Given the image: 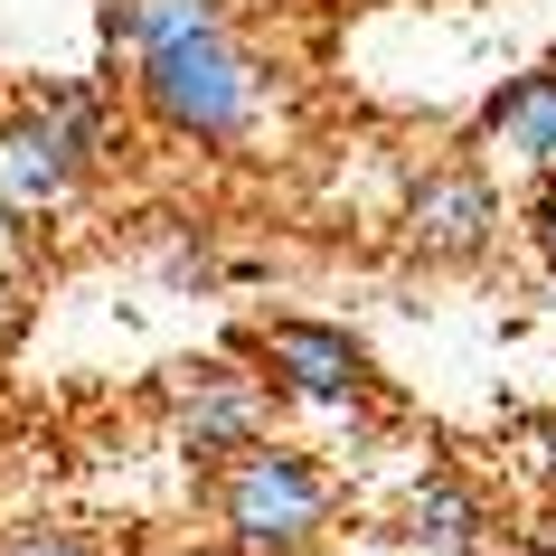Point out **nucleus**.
I'll use <instances>...</instances> for the list:
<instances>
[{
  "mask_svg": "<svg viewBox=\"0 0 556 556\" xmlns=\"http://www.w3.org/2000/svg\"><path fill=\"white\" fill-rule=\"evenodd\" d=\"M132 104L189 151H245L274 123V76L255 66V48L217 10V20H199V29H179L132 58Z\"/></svg>",
  "mask_w": 556,
  "mask_h": 556,
  "instance_id": "1",
  "label": "nucleus"
},
{
  "mask_svg": "<svg viewBox=\"0 0 556 556\" xmlns=\"http://www.w3.org/2000/svg\"><path fill=\"white\" fill-rule=\"evenodd\" d=\"M207 519H217V547L227 556H312L340 519V481H330L321 453L264 434L245 453H227L217 471H199Z\"/></svg>",
  "mask_w": 556,
  "mask_h": 556,
  "instance_id": "2",
  "label": "nucleus"
},
{
  "mask_svg": "<svg viewBox=\"0 0 556 556\" xmlns=\"http://www.w3.org/2000/svg\"><path fill=\"white\" fill-rule=\"evenodd\" d=\"M104 132H114L104 86H48L20 114H0V217H58L104 161Z\"/></svg>",
  "mask_w": 556,
  "mask_h": 556,
  "instance_id": "3",
  "label": "nucleus"
},
{
  "mask_svg": "<svg viewBox=\"0 0 556 556\" xmlns=\"http://www.w3.org/2000/svg\"><path fill=\"white\" fill-rule=\"evenodd\" d=\"M245 350H255L264 387L293 396V406H321V415H368V406H378V358H368V340L340 330V321L274 312V321L245 330Z\"/></svg>",
  "mask_w": 556,
  "mask_h": 556,
  "instance_id": "4",
  "label": "nucleus"
},
{
  "mask_svg": "<svg viewBox=\"0 0 556 556\" xmlns=\"http://www.w3.org/2000/svg\"><path fill=\"white\" fill-rule=\"evenodd\" d=\"M161 425H170V453L189 471H217L227 453L274 434V387L245 378L236 358H179L161 378Z\"/></svg>",
  "mask_w": 556,
  "mask_h": 556,
  "instance_id": "5",
  "label": "nucleus"
},
{
  "mask_svg": "<svg viewBox=\"0 0 556 556\" xmlns=\"http://www.w3.org/2000/svg\"><path fill=\"white\" fill-rule=\"evenodd\" d=\"M406 255L425 264H481L500 245V189L481 161H434V170H415L406 189Z\"/></svg>",
  "mask_w": 556,
  "mask_h": 556,
  "instance_id": "6",
  "label": "nucleus"
},
{
  "mask_svg": "<svg viewBox=\"0 0 556 556\" xmlns=\"http://www.w3.org/2000/svg\"><path fill=\"white\" fill-rule=\"evenodd\" d=\"M396 538H406L415 556H481V547H491V500H481V481H463L453 463H434L406 491Z\"/></svg>",
  "mask_w": 556,
  "mask_h": 556,
  "instance_id": "7",
  "label": "nucleus"
},
{
  "mask_svg": "<svg viewBox=\"0 0 556 556\" xmlns=\"http://www.w3.org/2000/svg\"><path fill=\"white\" fill-rule=\"evenodd\" d=\"M481 142H491L500 161H519V170L556 179V58L528 66V76H509V86L481 104Z\"/></svg>",
  "mask_w": 556,
  "mask_h": 556,
  "instance_id": "8",
  "label": "nucleus"
},
{
  "mask_svg": "<svg viewBox=\"0 0 556 556\" xmlns=\"http://www.w3.org/2000/svg\"><path fill=\"white\" fill-rule=\"evenodd\" d=\"M0 556H104L86 528H0Z\"/></svg>",
  "mask_w": 556,
  "mask_h": 556,
  "instance_id": "9",
  "label": "nucleus"
},
{
  "mask_svg": "<svg viewBox=\"0 0 556 556\" xmlns=\"http://www.w3.org/2000/svg\"><path fill=\"white\" fill-rule=\"evenodd\" d=\"M528 236H538V255H547V274H556V179L538 189V207H528Z\"/></svg>",
  "mask_w": 556,
  "mask_h": 556,
  "instance_id": "10",
  "label": "nucleus"
}]
</instances>
